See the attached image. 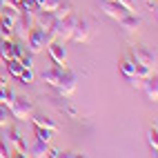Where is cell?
Segmentation results:
<instances>
[{
	"label": "cell",
	"instance_id": "9",
	"mask_svg": "<svg viewBox=\"0 0 158 158\" xmlns=\"http://www.w3.org/2000/svg\"><path fill=\"white\" fill-rule=\"evenodd\" d=\"M5 138L9 140V145H11L14 152H18L20 156H29V154H27L29 149H27V145H25V140H23V136H20L18 129H11L9 134H5Z\"/></svg>",
	"mask_w": 158,
	"mask_h": 158
},
{
	"label": "cell",
	"instance_id": "10",
	"mask_svg": "<svg viewBox=\"0 0 158 158\" xmlns=\"http://www.w3.org/2000/svg\"><path fill=\"white\" fill-rule=\"evenodd\" d=\"M36 18H34V23H36V27H40V29H45V31H49L51 27H54V23H56V18L51 16L49 11H43V9H38V11L34 14Z\"/></svg>",
	"mask_w": 158,
	"mask_h": 158
},
{
	"label": "cell",
	"instance_id": "21",
	"mask_svg": "<svg viewBox=\"0 0 158 158\" xmlns=\"http://www.w3.org/2000/svg\"><path fill=\"white\" fill-rule=\"evenodd\" d=\"M9 118H11V109L7 105H0V127H7Z\"/></svg>",
	"mask_w": 158,
	"mask_h": 158
},
{
	"label": "cell",
	"instance_id": "24",
	"mask_svg": "<svg viewBox=\"0 0 158 158\" xmlns=\"http://www.w3.org/2000/svg\"><path fill=\"white\" fill-rule=\"evenodd\" d=\"M18 60H20V65H23V67H34V54H31V51H25Z\"/></svg>",
	"mask_w": 158,
	"mask_h": 158
},
{
	"label": "cell",
	"instance_id": "6",
	"mask_svg": "<svg viewBox=\"0 0 158 158\" xmlns=\"http://www.w3.org/2000/svg\"><path fill=\"white\" fill-rule=\"evenodd\" d=\"M136 65H143V67H147V69H152L154 71V67H156V58H154V54L152 51H147L145 47H134V58H131Z\"/></svg>",
	"mask_w": 158,
	"mask_h": 158
},
{
	"label": "cell",
	"instance_id": "11",
	"mask_svg": "<svg viewBox=\"0 0 158 158\" xmlns=\"http://www.w3.org/2000/svg\"><path fill=\"white\" fill-rule=\"evenodd\" d=\"M62 69L60 65H54V67H49V69H45V73H43V80L47 82V85H51V87H56L58 82H60V78H62Z\"/></svg>",
	"mask_w": 158,
	"mask_h": 158
},
{
	"label": "cell",
	"instance_id": "4",
	"mask_svg": "<svg viewBox=\"0 0 158 158\" xmlns=\"http://www.w3.org/2000/svg\"><path fill=\"white\" fill-rule=\"evenodd\" d=\"M100 9H102L109 18H114V20H120L123 16L131 14V11H127L120 2H116V0H100Z\"/></svg>",
	"mask_w": 158,
	"mask_h": 158
},
{
	"label": "cell",
	"instance_id": "5",
	"mask_svg": "<svg viewBox=\"0 0 158 158\" xmlns=\"http://www.w3.org/2000/svg\"><path fill=\"white\" fill-rule=\"evenodd\" d=\"M56 89H58L60 96H65V98L71 96L73 89H76V73H73V71H62V78L56 85Z\"/></svg>",
	"mask_w": 158,
	"mask_h": 158
},
{
	"label": "cell",
	"instance_id": "17",
	"mask_svg": "<svg viewBox=\"0 0 158 158\" xmlns=\"http://www.w3.org/2000/svg\"><path fill=\"white\" fill-rule=\"evenodd\" d=\"M31 123H34V127H47V129H54V131H58V125L51 120V118H47V116H34L31 118Z\"/></svg>",
	"mask_w": 158,
	"mask_h": 158
},
{
	"label": "cell",
	"instance_id": "23",
	"mask_svg": "<svg viewBox=\"0 0 158 158\" xmlns=\"http://www.w3.org/2000/svg\"><path fill=\"white\" fill-rule=\"evenodd\" d=\"M11 145H9L7 138H0V158H7V156H11Z\"/></svg>",
	"mask_w": 158,
	"mask_h": 158
},
{
	"label": "cell",
	"instance_id": "3",
	"mask_svg": "<svg viewBox=\"0 0 158 158\" xmlns=\"http://www.w3.org/2000/svg\"><path fill=\"white\" fill-rule=\"evenodd\" d=\"M9 109H11V116H14V118H18V120H29V114H31V109H34V105H31L29 98H16Z\"/></svg>",
	"mask_w": 158,
	"mask_h": 158
},
{
	"label": "cell",
	"instance_id": "20",
	"mask_svg": "<svg viewBox=\"0 0 158 158\" xmlns=\"http://www.w3.org/2000/svg\"><path fill=\"white\" fill-rule=\"evenodd\" d=\"M18 80L23 82V85H29V82H34V69H31V67H23V71H20Z\"/></svg>",
	"mask_w": 158,
	"mask_h": 158
},
{
	"label": "cell",
	"instance_id": "15",
	"mask_svg": "<svg viewBox=\"0 0 158 158\" xmlns=\"http://www.w3.org/2000/svg\"><path fill=\"white\" fill-rule=\"evenodd\" d=\"M29 156H49V143H43V140H38L36 138V143L29 147Z\"/></svg>",
	"mask_w": 158,
	"mask_h": 158
},
{
	"label": "cell",
	"instance_id": "25",
	"mask_svg": "<svg viewBox=\"0 0 158 158\" xmlns=\"http://www.w3.org/2000/svg\"><path fill=\"white\" fill-rule=\"evenodd\" d=\"M116 2H120V5L127 9V11H131V14H134V9H136V2H134V0H116Z\"/></svg>",
	"mask_w": 158,
	"mask_h": 158
},
{
	"label": "cell",
	"instance_id": "22",
	"mask_svg": "<svg viewBox=\"0 0 158 158\" xmlns=\"http://www.w3.org/2000/svg\"><path fill=\"white\" fill-rule=\"evenodd\" d=\"M147 143H149V147L154 149V154L158 152V131L156 129H149L147 131Z\"/></svg>",
	"mask_w": 158,
	"mask_h": 158
},
{
	"label": "cell",
	"instance_id": "18",
	"mask_svg": "<svg viewBox=\"0 0 158 158\" xmlns=\"http://www.w3.org/2000/svg\"><path fill=\"white\" fill-rule=\"evenodd\" d=\"M120 73H123L125 78L136 76V65H134L131 58H123V60H120Z\"/></svg>",
	"mask_w": 158,
	"mask_h": 158
},
{
	"label": "cell",
	"instance_id": "16",
	"mask_svg": "<svg viewBox=\"0 0 158 158\" xmlns=\"http://www.w3.org/2000/svg\"><path fill=\"white\" fill-rule=\"evenodd\" d=\"M73 11V7H71V2H69V0H62V2L54 9V11H51V16H54L56 20H60V18H65V16H69Z\"/></svg>",
	"mask_w": 158,
	"mask_h": 158
},
{
	"label": "cell",
	"instance_id": "13",
	"mask_svg": "<svg viewBox=\"0 0 158 158\" xmlns=\"http://www.w3.org/2000/svg\"><path fill=\"white\" fill-rule=\"evenodd\" d=\"M14 40L11 38H2L0 40V60H9V58H14Z\"/></svg>",
	"mask_w": 158,
	"mask_h": 158
},
{
	"label": "cell",
	"instance_id": "2",
	"mask_svg": "<svg viewBox=\"0 0 158 158\" xmlns=\"http://www.w3.org/2000/svg\"><path fill=\"white\" fill-rule=\"evenodd\" d=\"M51 38L49 34L45 29H40V27H36L34 31H29V36H27V45H29V51L31 54H40V51H43L49 43H51Z\"/></svg>",
	"mask_w": 158,
	"mask_h": 158
},
{
	"label": "cell",
	"instance_id": "19",
	"mask_svg": "<svg viewBox=\"0 0 158 158\" xmlns=\"http://www.w3.org/2000/svg\"><path fill=\"white\" fill-rule=\"evenodd\" d=\"M54 129H47V127H36V138L43 140V143H51V138H54Z\"/></svg>",
	"mask_w": 158,
	"mask_h": 158
},
{
	"label": "cell",
	"instance_id": "14",
	"mask_svg": "<svg viewBox=\"0 0 158 158\" xmlns=\"http://www.w3.org/2000/svg\"><path fill=\"white\" fill-rule=\"evenodd\" d=\"M143 89H145V94H147V98L149 100H156L158 98V80L156 78H145L143 80Z\"/></svg>",
	"mask_w": 158,
	"mask_h": 158
},
{
	"label": "cell",
	"instance_id": "12",
	"mask_svg": "<svg viewBox=\"0 0 158 158\" xmlns=\"http://www.w3.org/2000/svg\"><path fill=\"white\" fill-rule=\"evenodd\" d=\"M118 23H120V27H123L125 31H129V34H131V31H138V29H140V18H138V16H134V14L123 16Z\"/></svg>",
	"mask_w": 158,
	"mask_h": 158
},
{
	"label": "cell",
	"instance_id": "7",
	"mask_svg": "<svg viewBox=\"0 0 158 158\" xmlns=\"http://www.w3.org/2000/svg\"><path fill=\"white\" fill-rule=\"evenodd\" d=\"M47 49H49V56H51V60L56 62V65H65L67 62V49H65V43H60V40H51V43L47 45Z\"/></svg>",
	"mask_w": 158,
	"mask_h": 158
},
{
	"label": "cell",
	"instance_id": "1",
	"mask_svg": "<svg viewBox=\"0 0 158 158\" xmlns=\"http://www.w3.org/2000/svg\"><path fill=\"white\" fill-rule=\"evenodd\" d=\"M73 23H76V16L69 14V16H65V18L56 20L54 27H51V29L47 31V34H49L51 38H54V40H60V43H65V40H69V38H71Z\"/></svg>",
	"mask_w": 158,
	"mask_h": 158
},
{
	"label": "cell",
	"instance_id": "8",
	"mask_svg": "<svg viewBox=\"0 0 158 158\" xmlns=\"http://www.w3.org/2000/svg\"><path fill=\"white\" fill-rule=\"evenodd\" d=\"M91 36V29H89V23L87 20H78L73 23V31H71V38L76 40V43H87Z\"/></svg>",
	"mask_w": 158,
	"mask_h": 158
}]
</instances>
